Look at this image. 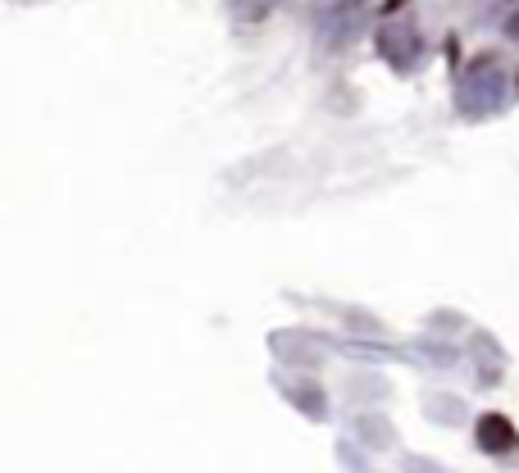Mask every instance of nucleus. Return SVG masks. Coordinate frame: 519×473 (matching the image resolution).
I'll return each instance as SVG.
<instances>
[{
	"label": "nucleus",
	"instance_id": "nucleus-1",
	"mask_svg": "<svg viewBox=\"0 0 519 473\" xmlns=\"http://www.w3.org/2000/svg\"><path fill=\"white\" fill-rule=\"evenodd\" d=\"M515 442H519V432H515V423L506 414H483L478 419V446L483 451L506 455V451H515Z\"/></svg>",
	"mask_w": 519,
	"mask_h": 473
}]
</instances>
